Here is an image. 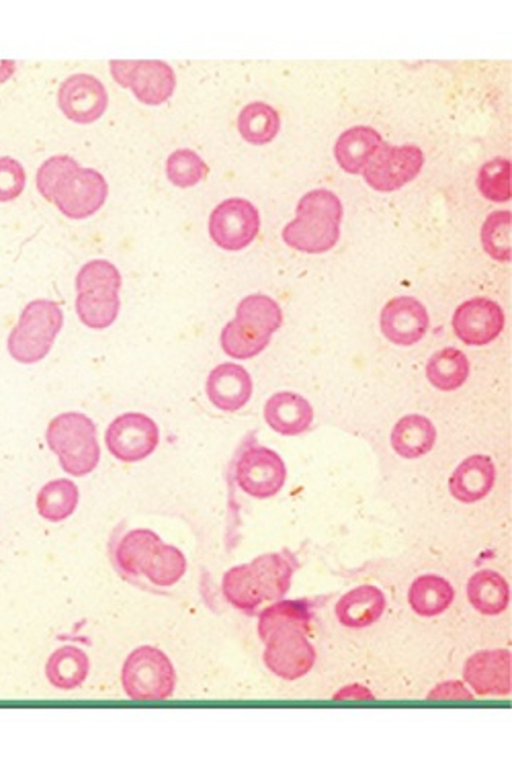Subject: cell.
<instances>
[{
  "label": "cell",
  "mask_w": 512,
  "mask_h": 768,
  "mask_svg": "<svg viewBox=\"0 0 512 768\" xmlns=\"http://www.w3.org/2000/svg\"><path fill=\"white\" fill-rule=\"evenodd\" d=\"M296 216L282 230L283 241L291 248L322 254L337 244L343 218L339 197L325 188L305 193L297 203Z\"/></svg>",
  "instance_id": "1"
},
{
  "label": "cell",
  "mask_w": 512,
  "mask_h": 768,
  "mask_svg": "<svg viewBox=\"0 0 512 768\" xmlns=\"http://www.w3.org/2000/svg\"><path fill=\"white\" fill-rule=\"evenodd\" d=\"M295 567V560L288 553L263 554L229 569L223 576V593L239 609H254L287 592Z\"/></svg>",
  "instance_id": "2"
},
{
  "label": "cell",
  "mask_w": 512,
  "mask_h": 768,
  "mask_svg": "<svg viewBox=\"0 0 512 768\" xmlns=\"http://www.w3.org/2000/svg\"><path fill=\"white\" fill-rule=\"evenodd\" d=\"M115 559L124 572L144 574L159 586L176 583L187 567L178 548L164 543L158 534L146 528L129 531L118 543Z\"/></svg>",
  "instance_id": "3"
},
{
  "label": "cell",
  "mask_w": 512,
  "mask_h": 768,
  "mask_svg": "<svg viewBox=\"0 0 512 768\" xmlns=\"http://www.w3.org/2000/svg\"><path fill=\"white\" fill-rule=\"evenodd\" d=\"M46 441L62 469L74 477L91 473L99 463L97 429L83 413L73 411L55 416L48 424Z\"/></svg>",
  "instance_id": "4"
},
{
  "label": "cell",
  "mask_w": 512,
  "mask_h": 768,
  "mask_svg": "<svg viewBox=\"0 0 512 768\" xmlns=\"http://www.w3.org/2000/svg\"><path fill=\"white\" fill-rule=\"evenodd\" d=\"M63 324V310L57 302L48 299L30 301L8 335L7 350L10 356L22 364L43 360L53 347Z\"/></svg>",
  "instance_id": "5"
},
{
  "label": "cell",
  "mask_w": 512,
  "mask_h": 768,
  "mask_svg": "<svg viewBox=\"0 0 512 768\" xmlns=\"http://www.w3.org/2000/svg\"><path fill=\"white\" fill-rule=\"evenodd\" d=\"M122 685L126 694L137 700L169 697L175 686V672L169 658L151 646L136 648L125 660Z\"/></svg>",
  "instance_id": "6"
},
{
  "label": "cell",
  "mask_w": 512,
  "mask_h": 768,
  "mask_svg": "<svg viewBox=\"0 0 512 768\" xmlns=\"http://www.w3.org/2000/svg\"><path fill=\"white\" fill-rule=\"evenodd\" d=\"M424 164L422 150L413 144L390 145L383 142L362 171L368 186L378 192L396 191L420 173Z\"/></svg>",
  "instance_id": "7"
},
{
  "label": "cell",
  "mask_w": 512,
  "mask_h": 768,
  "mask_svg": "<svg viewBox=\"0 0 512 768\" xmlns=\"http://www.w3.org/2000/svg\"><path fill=\"white\" fill-rule=\"evenodd\" d=\"M110 71L117 83L131 89L147 105H160L176 87L173 68L162 60H110Z\"/></svg>",
  "instance_id": "8"
},
{
  "label": "cell",
  "mask_w": 512,
  "mask_h": 768,
  "mask_svg": "<svg viewBox=\"0 0 512 768\" xmlns=\"http://www.w3.org/2000/svg\"><path fill=\"white\" fill-rule=\"evenodd\" d=\"M260 214L249 200L231 197L211 212L208 231L213 242L223 250L239 251L249 246L260 230Z\"/></svg>",
  "instance_id": "9"
},
{
  "label": "cell",
  "mask_w": 512,
  "mask_h": 768,
  "mask_svg": "<svg viewBox=\"0 0 512 768\" xmlns=\"http://www.w3.org/2000/svg\"><path fill=\"white\" fill-rule=\"evenodd\" d=\"M108 184L96 169L79 166L56 186L52 202L70 219H85L105 203Z\"/></svg>",
  "instance_id": "10"
},
{
  "label": "cell",
  "mask_w": 512,
  "mask_h": 768,
  "mask_svg": "<svg viewBox=\"0 0 512 768\" xmlns=\"http://www.w3.org/2000/svg\"><path fill=\"white\" fill-rule=\"evenodd\" d=\"M156 422L144 413L127 412L117 416L107 427L105 444L122 462H138L151 455L159 444Z\"/></svg>",
  "instance_id": "11"
},
{
  "label": "cell",
  "mask_w": 512,
  "mask_h": 768,
  "mask_svg": "<svg viewBox=\"0 0 512 768\" xmlns=\"http://www.w3.org/2000/svg\"><path fill=\"white\" fill-rule=\"evenodd\" d=\"M304 628L287 625L268 633L264 661L276 675L294 680L305 675L313 666L315 651L304 635Z\"/></svg>",
  "instance_id": "12"
},
{
  "label": "cell",
  "mask_w": 512,
  "mask_h": 768,
  "mask_svg": "<svg viewBox=\"0 0 512 768\" xmlns=\"http://www.w3.org/2000/svg\"><path fill=\"white\" fill-rule=\"evenodd\" d=\"M236 481L248 495L265 499L275 496L284 486L287 469L274 450L256 446L245 450L236 464Z\"/></svg>",
  "instance_id": "13"
},
{
  "label": "cell",
  "mask_w": 512,
  "mask_h": 768,
  "mask_svg": "<svg viewBox=\"0 0 512 768\" xmlns=\"http://www.w3.org/2000/svg\"><path fill=\"white\" fill-rule=\"evenodd\" d=\"M456 337L467 346H484L503 331L505 315L501 306L487 297H473L462 302L452 316Z\"/></svg>",
  "instance_id": "14"
},
{
  "label": "cell",
  "mask_w": 512,
  "mask_h": 768,
  "mask_svg": "<svg viewBox=\"0 0 512 768\" xmlns=\"http://www.w3.org/2000/svg\"><path fill=\"white\" fill-rule=\"evenodd\" d=\"M57 100L68 119L87 124L103 115L108 105V93L97 77L80 72L68 76L60 84Z\"/></svg>",
  "instance_id": "15"
},
{
  "label": "cell",
  "mask_w": 512,
  "mask_h": 768,
  "mask_svg": "<svg viewBox=\"0 0 512 768\" xmlns=\"http://www.w3.org/2000/svg\"><path fill=\"white\" fill-rule=\"evenodd\" d=\"M380 329L384 337L397 346L418 343L429 328V315L421 301L401 295L386 302L380 312Z\"/></svg>",
  "instance_id": "16"
},
{
  "label": "cell",
  "mask_w": 512,
  "mask_h": 768,
  "mask_svg": "<svg viewBox=\"0 0 512 768\" xmlns=\"http://www.w3.org/2000/svg\"><path fill=\"white\" fill-rule=\"evenodd\" d=\"M510 664L508 650H484L467 660L463 677L479 695H507L511 690Z\"/></svg>",
  "instance_id": "17"
},
{
  "label": "cell",
  "mask_w": 512,
  "mask_h": 768,
  "mask_svg": "<svg viewBox=\"0 0 512 768\" xmlns=\"http://www.w3.org/2000/svg\"><path fill=\"white\" fill-rule=\"evenodd\" d=\"M205 390L208 399L216 408L234 412L244 407L250 400L253 381L242 365L224 362L210 371Z\"/></svg>",
  "instance_id": "18"
},
{
  "label": "cell",
  "mask_w": 512,
  "mask_h": 768,
  "mask_svg": "<svg viewBox=\"0 0 512 768\" xmlns=\"http://www.w3.org/2000/svg\"><path fill=\"white\" fill-rule=\"evenodd\" d=\"M496 480L493 460L486 454H473L462 460L448 479L451 496L464 504L485 498Z\"/></svg>",
  "instance_id": "19"
},
{
  "label": "cell",
  "mask_w": 512,
  "mask_h": 768,
  "mask_svg": "<svg viewBox=\"0 0 512 768\" xmlns=\"http://www.w3.org/2000/svg\"><path fill=\"white\" fill-rule=\"evenodd\" d=\"M263 413L269 427L284 436L305 432L314 418L310 402L292 391H279L271 395L264 405Z\"/></svg>",
  "instance_id": "20"
},
{
  "label": "cell",
  "mask_w": 512,
  "mask_h": 768,
  "mask_svg": "<svg viewBox=\"0 0 512 768\" xmlns=\"http://www.w3.org/2000/svg\"><path fill=\"white\" fill-rule=\"evenodd\" d=\"M272 334L254 319L236 314L223 327L220 344L229 357L246 360L260 354L269 345Z\"/></svg>",
  "instance_id": "21"
},
{
  "label": "cell",
  "mask_w": 512,
  "mask_h": 768,
  "mask_svg": "<svg viewBox=\"0 0 512 768\" xmlns=\"http://www.w3.org/2000/svg\"><path fill=\"white\" fill-rule=\"evenodd\" d=\"M437 431L432 421L422 414L401 417L390 433L394 452L404 459H417L428 454L436 443Z\"/></svg>",
  "instance_id": "22"
},
{
  "label": "cell",
  "mask_w": 512,
  "mask_h": 768,
  "mask_svg": "<svg viewBox=\"0 0 512 768\" xmlns=\"http://www.w3.org/2000/svg\"><path fill=\"white\" fill-rule=\"evenodd\" d=\"M378 131L357 125L343 131L335 142L334 156L339 166L349 174H360L383 143Z\"/></svg>",
  "instance_id": "23"
},
{
  "label": "cell",
  "mask_w": 512,
  "mask_h": 768,
  "mask_svg": "<svg viewBox=\"0 0 512 768\" xmlns=\"http://www.w3.org/2000/svg\"><path fill=\"white\" fill-rule=\"evenodd\" d=\"M385 609V596L376 586L364 584L344 594L335 605L338 620L347 627H366Z\"/></svg>",
  "instance_id": "24"
},
{
  "label": "cell",
  "mask_w": 512,
  "mask_h": 768,
  "mask_svg": "<svg viewBox=\"0 0 512 768\" xmlns=\"http://www.w3.org/2000/svg\"><path fill=\"white\" fill-rule=\"evenodd\" d=\"M87 654L72 645L54 650L47 659L45 675L49 683L61 690H71L80 686L89 673Z\"/></svg>",
  "instance_id": "25"
},
{
  "label": "cell",
  "mask_w": 512,
  "mask_h": 768,
  "mask_svg": "<svg viewBox=\"0 0 512 768\" xmlns=\"http://www.w3.org/2000/svg\"><path fill=\"white\" fill-rule=\"evenodd\" d=\"M470 363L460 349L445 347L427 360L425 375L429 383L443 392H451L460 388L468 379Z\"/></svg>",
  "instance_id": "26"
},
{
  "label": "cell",
  "mask_w": 512,
  "mask_h": 768,
  "mask_svg": "<svg viewBox=\"0 0 512 768\" xmlns=\"http://www.w3.org/2000/svg\"><path fill=\"white\" fill-rule=\"evenodd\" d=\"M467 596L471 605L480 613L496 615L506 609L510 590L501 574L483 569L474 573L468 580Z\"/></svg>",
  "instance_id": "27"
},
{
  "label": "cell",
  "mask_w": 512,
  "mask_h": 768,
  "mask_svg": "<svg viewBox=\"0 0 512 768\" xmlns=\"http://www.w3.org/2000/svg\"><path fill=\"white\" fill-rule=\"evenodd\" d=\"M454 595L453 587L445 578L424 574L412 582L408 601L417 614L432 617L444 612L452 603Z\"/></svg>",
  "instance_id": "28"
},
{
  "label": "cell",
  "mask_w": 512,
  "mask_h": 768,
  "mask_svg": "<svg viewBox=\"0 0 512 768\" xmlns=\"http://www.w3.org/2000/svg\"><path fill=\"white\" fill-rule=\"evenodd\" d=\"M280 125L278 111L263 101L246 104L237 117V127L243 139L256 145L273 140L280 130Z\"/></svg>",
  "instance_id": "29"
},
{
  "label": "cell",
  "mask_w": 512,
  "mask_h": 768,
  "mask_svg": "<svg viewBox=\"0 0 512 768\" xmlns=\"http://www.w3.org/2000/svg\"><path fill=\"white\" fill-rule=\"evenodd\" d=\"M119 292L97 290L79 292L75 310L79 320L88 328L102 330L111 326L120 311Z\"/></svg>",
  "instance_id": "30"
},
{
  "label": "cell",
  "mask_w": 512,
  "mask_h": 768,
  "mask_svg": "<svg viewBox=\"0 0 512 768\" xmlns=\"http://www.w3.org/2000/svg\"><path fill=\"white\" fill-rule=\"evenodd\" d=\"M79 490L70 479L60 478L47 482L38 492L36 507L40 516L50 522H60L75 511Z\"/></svg>",
  "instance_id": "31"
},
{
  "label": "cell",
  "mask_w": 512,
  "mask_h": 768,
  "mask_svg": "<svg viewBox=\"0 0 512 768\" xmlns=\"http://www.w3.org/2000/svg\"><path fill=\"white\" fill-rule=\"evenodd\" d=\"M511 213L498 210L490 213L482 224L480 241L485 253L500 263L511 261Z\"/></svg>",
  "instance_id": "32"
},
{
  "label": "cell",
  "mask_w": 512,
  "mask_h": 768,
  "mask_svg": "<svg viewBox=\"0 0 512 768\" xmlns=\"http://www.w3.org/2000/svg\"><path fill=\"white\" fill-rule=\"evenodd\" d=\"M510 172L511 163L508 159L497 157L487 161L481 166L477 175L478 190L492 202L509 201L511 199Z\"/></svg>",
  "instance_id": "33"
},
{
  "label": "cell",
  "mask_w": 512,
  "mask_h": 768,
  "mask_svg": "<svg viewBox=\"0 0 512 768\" xmlns=\"http://www.w3.org/2000/svg\"><path fill=\"white\" fill-rule=\"evenodd\" d=\"M208 166L194 150L176 149L166 160V174L169 181L180 188L192 187L207 174Z\"/></svg>",
  "instance_id": "34"
},
{
  "label": "cell",
  "mask_w": 512,
  "mask_h": 768,
  "mask_svg": "<svg viewBox=\"0 0 512 768\" xmlns=\"http://www.w3.org/2000/svg\"><path fill=\"white\" fill-rule=\"evenodd\" d=\"M122 276L118 268L105 259H93L85 263L75 278L77 293L97 290L119 292Z\"/></svg>",
  "instance_id": "35"
},
{
  "label": "cell",
  "mask_w": 512,
  "mask_h": 768,
  "mask_svg": "<svg viewBox=\"0 0 512 768\" xmlns=\"http://www.w3.org/2000/svg\"><path fill=\"white\" fill-rule=\"evenodd\" d=\"M309 618L306 602L300 600L277 602L262 612L258 626L259 635L263 639L272 630L287 625L305 628Z\"/></svg>",
  "instance_id": "36"
},
{
  "label": "cell",
  "mask_w": 512,
  "mask_h": 768,
  "mask_svg": "<svg viewBox=\"0 0 512 768\" xmlns=\"http://www.w3.org/2000/svg\"><path fill=\"white\" fill-rule=\"evenodd\" d=\"M236 313L256 319L272 333L276 332L283 323V313L279 304L264 294H251L244 297L238 303Z\"/></svg>",
  "instance_id": "37"
},
{
  "label": "cell",
  "mask_w": 512,
  "mask_h": 768,
  "mask_svg": "<svg viewBox=\"0 0 512 768\" xmlns=\"http://www.w3.org/2000/svg\"><path fill=\"white\" fill-rule=\"evenodd\" d=\"M79 163L71 156L59 154L46 159L36 173V186L39 193L49 202L56 186L70 172L78 168Z\"/></svg>",
  "instance_id": "38"
},
{
  "label": "cell",
  "mask_w": 512,
  "mask_h": 768,
  "mask_svg": "<svg viewBox=\"0 0 512 768\" xmlns=\"http://www.w3.org/2000/svg\"><path fill=\"white\" fill-rule=\"evenodd\" d=\"M26 173L23 165L10 156L0 157V202L16 199L24 190Z\"/></svg>",
  "instance_id": "39"
},
{
  "label": "cell",
  "mask_w": 512,
  "mask_h": 768,
  "mask_svg": "<svg viewBox=\"0 0 512 768\" xmlns=\"http://www.w3.org/2000/svg\"><path fill=\"white\" fill-rule=\"evenodd\" d=\"M472 697L471 693L461 683L453 681L439 685L430 694V698L433 699H471Z\"/></svg>",
  "instance_id": "40"
},
{
  "label": "cell",
  "mask_w": 512,
  "mask_h": 768,
  "mask_svg": "<svg viewBox=\"0 0 512 768\" xmlns=\"http://www.w3.org/2000/svg\"><path fill=\"white\" fill-rule=\"evenodd\" d=\"M15 70V62L13 60L0 61V82L6 81Z\"/></svg>",
  "instance_id": "41"
}]
</instances>
